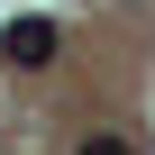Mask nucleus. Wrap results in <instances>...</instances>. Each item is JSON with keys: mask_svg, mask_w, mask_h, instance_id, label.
Returning a JSON list of instances; mask_svg holds the SVG:
<instances>
[{"mask_svg": "<svg viewBox=\"0 0 155 155\" xmlns=\"http://www.w3.org/2000/svg\"><path fill=\"white\" fill-rule=\"evenodd\" d=\"M55 46H64V37H55V18H37V9L0 28V55H9L18 73H46V64H55Z\"/></svg>", "mask_w": 155, "mask_h": 155, "instance_id": "obj_1", "label": "nucleus"}, {"mask_svg": "<svg viewBox=\"0 0 155 155\" xmlns=\"http://www.w3.org/2000/svg\"><path fill=\"white\" fill-rule=\"evenodd\" d=\"M82 155H137V146H128V137H91Z\"/></svg>", "mask_w": 155, "mask_h": 155, "instance_id": "obj_2", "label": "nucleus"}, {"mask_svg": "<svg viewBox=\"0 0 155 155\" xmlns=\"http://www.w3.org/2000/svg\"><path fill=\"white\" fill-rule=\"evenodd\" d=\"M128 9H155V0H128Z\"/></svg>", "mask_w": 155, "mask_h": 155, "instance_id": "obj_3", "label": "nucleus"}]
</instances>
